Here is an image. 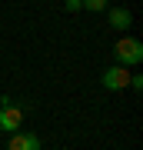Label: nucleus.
Listing matches in <instances>:
<instances>
[{"instance_id": "f257e3e1", "label": "nucleus", "mask_w": 143, "mask_h": 150, "mask_svg": "<svg viewBox=\"0 0 143 150\" xmlns=\"http://www.w3.org/2000/svg\"><path fill=\"white\" fill-rule=\"evenodd\" d=\"M113 57H117L120 67H137L143 60V43L137 37H120L117 47H113Z\"/></svg>"}, {"instance_id": "f03ea898", "label": "nucleus", "mask_w": 143, "mask_h": 150, "mask_svg": "<svg viewBox=\"0 0 143 150\" xmlns=\"http://www.w3.org/2000/svg\"><path fill=\"white\" fill-rule=\"evenodd\" d=\"M23 123V107H17L10 97H0V130H10L17 134Z\"/></svg>"}, {"instance_id": "7ed1b4c3", "label": "nucleus", "mask_w": 143, "mask_h": 150, "mask_svg": "<svg viewBox=\"0 0 143 150\" xmlns=\"http://www.w3.org/2000/svg\"><path fill=\"white\" fill-rule=\"evenodd\" d=\"M100 83L106 87V90H123V87L130 83V67H120V64L106 67L100 74Z\"/></svg>"}, {"instance_id": "20e7f679", "label": "nucleus", "mask_w": 143, "mask_h": 150, "mask_svg": "<svg viewBox=\"0 0 143 150\" xmlns=\"http://www.w3.org/2000/svg\"><path fill=\"white\" fill-rule=\"evenodd\" d=\"M106 20H110V27L120 30V33H127L133 27V13L127 10V7H106Z\"/></svg>"}, {"instance_id": "39448f33", "label": "nucleus", "mask_w": 143, "mask_h": 150, "mask_svg": "<svg viewBox=\"0 0 143 150\" xmlns=\"http://www.w3.org/2000/svg\"><path fill=\"white\" fill-rule=\"evenodd\" d=\"M7 150H40V137L37 134H27V130H17V134H10Z\"/></svg>"}, {"instance_id": "423d86ee", "label": "nucleus", "mask_w": 143, "mask_h": 150, "mask_svg": "<svg viewBox=\"0 0 143 150\" xmlns=\"http://www.w3.org/2000/svg\"><path fill=\"white\" fill-rule=\"evenodd\" d=\"M110 7V0H83V10H93V13H100Z\"/></svg>"}, {"instance_id": "0eeeda50", "label": "nucleus", "mask_w": 143, "mask_h": 150, "mask_svg": "<svg viewBox=\"0 0 143 150\" xmlns=\"http://www.w3.org/2000/svg\"><path fill=\"white\" fill-rule=\"evenodd\" d=\"M63 7H67V13H77V10H83V0H63Z\"/></svg>"}, {"instance_id": "6e6552de", "label": "nucleus", "mask_w": 143, "mask_h": 150, "mask_svg": "<svg viewBox=\"0 0 143 150\" xmlns=\"http://www.w3.org/2000/svg\"><path fill=\"white\" fill-rule=\"evenodd\" d=\"M127 87H133V90H143V77L140 74H130V83Z\"/></svg>"}]
</instances>
